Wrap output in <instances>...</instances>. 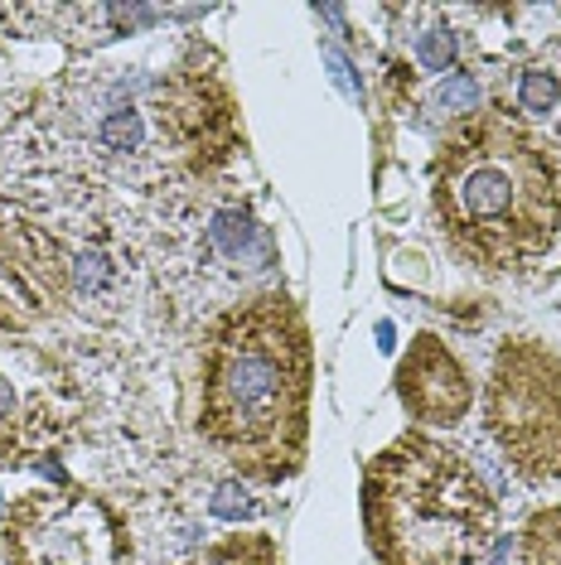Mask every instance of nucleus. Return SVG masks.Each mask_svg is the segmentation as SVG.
<instances>
[{
	"label": "nucleus",
	"instance_id": "8",
	"mask_svg": "<svg viewBox=\"0 0 561 565\" xmlns=\"http://www.w3.org/2000/svg\"><path fill=\"white\" fill-rule=\"evenodd\" d=\"M73 300V262L40 217L0 203V329L34 333Z\"/></svg>",
	"mask_w": 561,
	"mask_h": 565
},
{
	"label": "nucleus",
	"instance_id": "10",
	"mask_svg": "<svg viewBox=\"0 0 561 565\" xmlns=\"http://www.w3.org/2000/svg\"><path fill=\"white\" fill-rule=\"evenodd\" d=\"M184 565H280V546L266 532H233L219 536L213 546H203Z\"/></svg>",
	"mask_w": 561,
	"mask_h": 565
},
{
	"label": "nucleus",
	"instance_id": "2",
	"mask_svg": "<svg viewBox=\"0 0 561 565\" xmlns=\"http://www.w3.org/2000/svg\"><path fill=\"white\" fill-rule=\"evenodd\" d=\"M426 174L441 233L484 271H518L561 237L552 150L508 111L455 121Z\"/></svg>",
	"mask_w": 561,
	"mask_h": 565
},
{
	"label": "nucleus",
	"instance_id": "13",
	"mask_svg": "<svg viewBox=\"0 0 561 565\" xmlns=\"http://www.w3.org/2000/svg\"><path fill=\"white\" fill-rule=\"evenodd\" d=\"M557 83H552V73H542V68H528L522 73V83H518V107L522 111H532V117H547V111L557 107Z\"/></svg>",
	"mask_w": 561,
	"mask_h": 565
},
{
	"label": "nucleus",
	"instance_id": "14",
	"mask_svg": "<svg viewBox=\"0 0 561 565\" xmlns=\"http://www.w3.org/2000/svg\"><path fill=\"white\" fill-rule=\"evenodd\" d=\"M416 40H421V63H426L431 73H445V68L455 63V40H451V30H445L441 15H436V24H431V30H421Z\"/></svg>",
	"mask_w": 561,
	"mask_h": 565
},
{
	"label": "nucleus",
	"instance_id": "11",
	"mask_svg": "<svg viewBox=\"0 0 561 565\" xmlns=\"http://www.w3.org/2000/svg\"><path fill=\"white\" fill-rule=\"evenodd\" d=\"M518 565H561V503L538 508L522 522Z\"/></svg>",
	"mask_w": 561,
	"mask_h": 565
},
{
	"label": "nucleus",
	"instance_id": "6",
	"mask_svg": "<svg viewBox=\"0 0 561 565\" xmlns=\"http://www.w3.org/2000/svg\"><path fill=\"white\" fill-rule=\"evenodd\" d=\"M6 565H131V532L107 498L87 488H40L0 518Z\"/></svg>",
	"mask_w": 561,
	"mask_h": 565
},
{
	"label": "nucleus",
	"instance_id": "7",
	"mask_svg": "<svg viewBox=\"0 0 561 565\" xmlns=\"http://www.w3.org/2000/svg\"><path fill=\"white\" fill-rule=\"evenodd\" d=\"M83 387L44 343L0 329V465H40L73 440L83 420Z\"/></svg>",
	"mask_w": 561,
	"mask_h": 565
},
{
	"label": "nucleus",
	"instance_id": "4",
	"mask_svg": "<svg viewBox=\"0 0 561 565\" xmlns=\"http://www.w3.org/2000/svg\"><path fill=\"white\" fill-rule=\"evenodd\" d=\"M484 430L522 483H561V353L504 339L484 387Z\"/></svg>",
	"mask_w": 561,
	"mask_h": 565
},
{
	"label": "nucleus",
	"instance_id": "5",
	"mask_svg": "<svg viewBox=\"0 0 561 565\" xmlns=\"http://www.w3.org/2000/svg\"><path fill=\"white\" fill-rule=\"evenodd\" d=\"M150 121L160 146L199 179L223 174L247 150L227 63L209 44H189L174 68L150 87Z\"/></svg>",
	"mask_w": 561,
	"mask_h": 565
},
{
	"label": "nucleus",
	"instance_id": "1",
	"mask_svg": "<svg viewBox=\"0 0 561 565\" xmlns=\"http://www.w3.org/2000/svg\"><path fill=\"white\" fill-rule=\"evenodd\" d=\"M315 343L305 310L266 290L223 310L199 349V435L252 483H286L310 455Z\"/></svg>",
	"mask_w": 561,
	"mask_h": 565
},
{
	"label": "nucleus",
	"instance_id": "12",
	"mask_svg": "<svg viewBox=\"0 0 561 565\" xmlns=\"http://www.w3.org/2000/svg\"><path fill=\"white\" fill-rule=\"evenodd\" d=\"M475 102H479V83H475V73H461V78H451V83H441L436 93H431V111L436 117H475Z\"/></svg>",
	"mask_w": 561,
	"mask_h": 565
},
{
	"label": "nucleus",
	"instance_id": "3",
	"mask_svg": "<svg viewBox=\"0 0 561 565\" xmlns=\"http://www.w3.org/2000/svg\"><path fill=\"white\" fill-rule=\"evenodd\" d=\"M363 536L378 565H484L499 503L465 449L406 430L363 469Z\"/></svg>",
	"mask_w": 561,
	"mask_h": 565
},
{
	"label": "nucleus",
	"instance_id": "9",
	"mask_svg": "<svg viewBox=\"0 0 561 565\" xmlns=\"http://www.w3.org/2000/svg\"><path fill=\"white\" fill-rule=\"evenodd\" d=\"M398 402L421 426H461L475 406V382L451 343L436 333H416L398 363Z\"/></svg>",
	"mask_w": 561,
	"mask_h": 565
}]
</instances>
